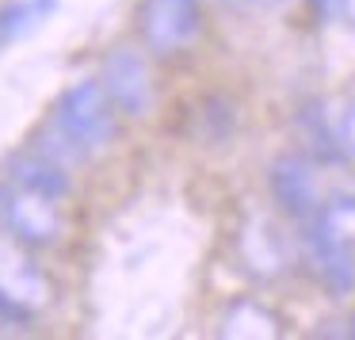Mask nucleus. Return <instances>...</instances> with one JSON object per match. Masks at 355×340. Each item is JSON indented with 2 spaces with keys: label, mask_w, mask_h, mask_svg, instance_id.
Wrapping results in <instances>:
<instances>
[{
  "label": "nucleus",
  "mask_w": 355,
  "mask_h": 340,
  "mask_svg": "<svg viewBox=\"0 0 355 340\" xmlns=\"http://www.w3.org/2000/svg\"><path fill=\"white\" fill-rule=\"evenodd\" d=\"M119 108L107 96L103 80H77L58 96L54 111H50L46 130L35 138V149L54 161H88L92 153H100L111 138H115Z\"/></svg>",
  "instance_id": "obj_1"
},
{
  "label": "nucleus",
  "mask_w": 355,
  "mask_h": 340,
  "mask_svg": "<svg viewBox=\"0 0 355 340\" xmlns=\"http://www.w3.org/2000/svg\"><path fill=\"white\" fill-rule=\"evenodd\" d=\"M0 222H4V230L27 248H50L62 237V210H58V199L27 192V187H19V184L0 187Z\"/></svg>",
  "instance_id": "obj_2"
},
{
  "label": "nucleus",
  "mask_w": 355,
  "mask_h": 340,
  "mask_svg": "<svg viewBox=\"0 0 355 340\" xmlns=\"http://www.w3.org/2000/svg\"><path fill=\"white\" fill-rule=\"evenodd\" d=\"M138 27L153 54H180L199 35V0H141Z\"/></svg>",
  "instance_id": "obj_3"
},
{
  "label": "nucleus",
  "mask_w": 355,
  "mask_h": 340,
  "mask_svg": "<svg viewBox=\"0 0 355 340\" xmlns=\"http://www.w3.org/2000/svg\"><path fill=\"white\" fill-rule=\"evenodd\" d=\"M103 88H107V96L115 100V108L123 111V115H146L149 108H153V80H149V69L146 62H141L138 50H111L107 62H103Z\"/></svg>",
  "instance_id": "obj_4"
},
{
  "label": "nucleus",
  "mask_w": 355,
  "mask_h": 340,
  "mask_svg": "<svg viewBox=\"0 0 355 340\" xmlns=\"http://www.w3.org/2000/svg\"><path fill=\"white\" fill-rule=\"evenodd\" d=\"M237 260H241V268H245L252 279H260V283H271V279H279L286 268H291V264H286L283 233L260 214H252L237 230Z\"/></svg>",
  "instance_id": "obj_5"
},
{
  "label": "nucleus",
  "mask_w": 355,
  "mask_h": 340,
  "mask_svg": "<svg viewBox=\"0 0 355 340\" xmlns=\"http://www.w3.org/2000/svg\"><path fill=\"white\" fill-rule=\"evenodd\" d=\"M268 184L275 203L286 210L291 218H302L306 222L321 203H317V176H313V164L306 161L302 153H283L271 161L268 169Z\"/></svg>",
  "instance_id": "obj_6"
},
{
  "label": "nucleus",
  "mask_w": 355,
  "mask_h": 340,
  "mask_svg": "<svg viewBox=\"0 0 355 340\" xmlns=\"http://www.w3.org/2000/svg\"><path fill=\"white\" fill-rule=\"evenodd\" d=\"M306 260L329 294L344 298V294L355 291V248L324 241L317 233H306Z\"/></svg>",
  "instance_id": "obj_7"
},
{
  "label": "nucleus",
  "mask_w": 355,
  "mask_h": 340,
  "mask_svg": "<svg viewBox=\"0 0 355 340\" xmlns=\"http://www.w3.org/2000/svg\"><path fill=\"white\" fill-rule=\"evenodd\" d=\"M0 287H4L19 306L31 309V314L50 298V287H46V279H42V271L35 268L16 245H8V241H0Z\"/></svg>",
  "instance_id": "obj_8"
},
{
  "label": "nucleus",
  "mask_w": 355,
  "mask_h": 340,
  "mask_svg": "<svg viewBox=\"0 0 355 340\" xmlns=\"http://www.w3.org/2000/svg\"><path fill=\"white\" fill-rule=\"evenodd\" d=\"M8 180L27 192H39V195H50V199H62L69 192V176H65L62 161L39 153V149H27V153H16L8 161Z\"/></svg>",
  "instance_id": "obj_9"
},
{
  "label": "nucleus",
  "mask_w": 355,
  "mask_h": 340,
  "mask_svg": "<svg viewBox=\"0 0 355 340\" xmlns=\"http://www.w3.org/2000/svg\"><path fill=\"white\" fill-rule=\"evenodd\" d=\"M222 337H252V340H268V337H279V317L271 314L268 306L252 298H237L230 309L222 314V325H218Z\"/></svg>",
  "instance_id": "obj_10"
},
{
  "label": "nucleus",
  "mask_w": 355,
  "mask_h": 340,
  "mask_svg": "<svg viewBox=\"0 0 355 340\" xmlns=\"http://www.w3.org/2000/svg\"><path fill=\"white\" fill-rule=\"evenodd\" d=\"M58 0H8L0 8V46H8L12 39L27 35L39 19H46L54 12Z\"/></svg>",
  "instance_id": "obj_11"
},
{
  "label": "nucleus",
  "mask_w": 355,
  "mask_h": 340,
  "mask_svg": "<svg viewBox=\"0 0 355 340\" xmlns=\"http://www.w3.org/2000/svg\"><path fill=\"white\" fill-rule=\"evenodd\" d=\"M31 309L27 306H19L16 298H12L8 291H4V287H0V325H8V329H24L27 321H31Z\"/></svg>",
  "instance_id": "obj_12"
},
{
  "label": "nucleus",
  "mask_w": 355,
  "mask_h": 340,
  "mask_svg": "<svg viewBox=\"0 0 355 340\" xmlns=\"http://www.w3.org/2000/svg\"><path fill=\"white\" fill-rule=\"evenodd\" d=\"M336 138H340V146H344V153L347 157H355V103L340 115V123H336Z\"/></svg>",
  "instance_id": "obj_13"
},
{
  "label": "nucleus",
  "mask_w": 355,
  "mask_h": 340,
  "mask_svg": "<svg viewBox=\"0 0 355 340\" xmlns=\"http://www.w3.org/2000/svg\"><path fill=\"white\" fill-rule=\"evenodd\" d=\"M309 4H313L317 19H332L340 8H344V0H309Z\"/></svg>",
  "instance_id": "obj_14"
},
{
  "label": "nucleus",
  "mask_w": 355,
  "mask_h": 340,
  "mask_svg": "<svg viewBox=\"0 0 355 340\" xmlns=\"http://www.w3.org/2000/svg\"><path fill=\"white\" fill-rule=\"evenodd\" d=\"M256 4H263V8H279V4H286V0H256Z\"/></svg>",
  "instance_id": "obj_15"
},
{
  "label": "nucleus",
  "mask_w": 355,
  "mask_h": 340,
  "mask_svg": "<svg viewBox=\"0 0 355 340\" xmlns=\"http://www.w3.org/2000/svg\"><path fill=\"white\" fill-rule=\"evenodd\" d=\"M222 4H241V0H222Z\"/></svg>",
  "instance_id": "obj_16"
}]
</instances>
